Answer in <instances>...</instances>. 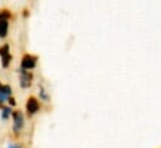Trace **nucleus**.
<instances>
[{
	"instance_id": "1",
	"label": "nucleus",
	"mask_w": 161,
	"mask_h": 148,
	"mask_svg": "<svg viewBox=\"0 0 161 148\" xmlns=\"http://www.w3.org/2000/svg\"><path fill=\"white\" fill-rule=\"evenodd\" d=\"M11 118H13V132L15 136H19L21 133V131L24 130V126H25L24 113L20 110H15L11 113Z\"/></svg>"
},
{
	"instance_id": "2",
	"label": "nucleus",
	"mask_w": 161,
	"mask_h": 148,
	"mask_svg": "<svg viewBox=\"0 0 161 148\" xmlns=\"http://www.w3.org/2000/svg\"><path fill=\"white\" fill-rule=\"evenodd\" d=\"M25 108H26V113H28L29 117L34 116L35 113H38L39 110H40V102H39V100L35 96H29L28 100H26Z\"/></svg>"
},
{
	"instance_id": "3",
	"label": "nucleus",
	"mask_w": 161,
	"mask_h": 148,
	"mask_svg": "<svg viewBox=\"0 0 161 148\" xmlns=\"http://www.w3.org/2000/svg\"><path fill=\"white\" fill-rule=\"evenodd\" d=\"M19 74H20V87L21 88H29L31 86V81H33V74L24 70V69H20L18 70Z\"/></svg>"
},
{
	"instance_id": "4",
	"label": "nucleus",
	"mask_w": 161,
	"mask_h": 148,
	"mask_svg": "<svg viewBox=\"0 0 161 148\" xmlns=\"http://www.w3.org/2000/svg\"><path fill=\"white\" fill-rule=\"evenodd\" d=\"M36 62H38V57L36 56H33V55L26 54L23 57V60H21V69H24L26 71L33 70L36 66Z\"/></svg>"
},
{
	"instance_id": "5",
	"label": "nucleus",
	"mask_w": 161,
	"mask_h": 148,
	"mask_svg": "<svg viewBox=\"0 0 161 148\" xmlns=\"http://www.w3.org/2000/svg\"><path fill=\"white\" fill-rule=\"evenodd\" d=\"M11 113H13V110H11L10 106H3L1 107V114H0V117H1L3 121H8L10 118V116H11Z\"/></svg>"
},
{
	"instance_id": "6",
	"label": "nucleus",
	"mask_w": 161,
	"mask_h": 148,
	"mask_svg": "<svg viewBox=\"0 0 161 148\" xmlns=\"http://www.w3.org/2000/svg\"><path fill=\"white\" fill-rule=\"evenodd\" d=\"M8 29H9V23L6 20L0 21V37H5L8 35Z\"/></svg>"
},
{
	"instance_id": "7",
	"label": "nucleus",
	"mask_w": 161,
	"mask_h": 148,
	"mask_svg": "<svg viewBox=\"0 0 161 148\" xmlns=\"http://www.w3.org/2000/svg\"><path fill=\"white\" fill-rule=\"evenodd\" d=\"M0 93L4 95V96H6V97H10L11 93H13L11 86H10V85H1V87H0Z\"/></svg>"
},
{
	"instance_id": "8",
	"label": "nucleus",
	"mask_w": 161,
	"mask_h": 148,
	"mask_svg": "<svg viewBox=\"0 0 161 148\" xmlns=\"http://www.w3.org/2000/svg\"><path fill=\"white\" fill-rule=\"evenodd\" d=\"M39 96H40V100L45 101V102L50 101V95L46 92V90H45L41 85H39Z\"/></svg>"
},
{
	"instance_id": "9",
	"label": "nucleus",
	"mask_w": 161,
	"mask_h": 148,
	"mask_svg": "<svg viewBox=\"0 0 161 148\" xmlns=\"http://www.w3.org/2000/svg\"><path fill=\"white\" fill-rule=\"evenodd\" d=\"M10 61H11V55H6V56L1 57V65H3V67L6 69L9 66V64H10Z\"/></svg>"
},
{
	"instance_id": "10",
	"label": "nucleus",
	"mask_w": 161,
	"mask_h": 148,
	"mask_svg": "<svg viewBox=\"0 0 161 148\" xmlns=\"http://www.w3.org/2000/svg\"><path fill=\"white\" fill-rule=\"evenodd\" d=\"M6 55H10L9 45H8V44H5L4 46H1V47H0V56H1V57H4V56H6Z\"/></svg>"
},
{
	"instance_id": "11",
	"label": "nucleus",
	"mask_w": 161,
	"mask_h": 148,
	"mask_svg": "<svg viewBox=\"0 0 161 148\" xmlns=\"http://www.w3.org/2000/svg\"><path fill=\"white\" fill-rule=\"evenodd\" d=\"M10 16H11V13L9 11V10H3L1 13H0V21L1 20H9L10 19Z\"/></svg>"
},
{
	"instance_id": "12",
	"label": "nucleus",
	"mask_w": 161,
	"mask_h": 148,
	"mask_svg": "<svg viewBox=\"0 0 161 148\" xmlns=\"http://www.w3.org/2000/svg\"><path fill=\"white\" fill-rule=\"evenodd\" d=\"M8 103H9L10 107H15V106H16V100H15L13 96H10V97L8 98Z\"/></svg>"
},
{
	"instance_id": "13",
	"label": "nucleus",
	"mask_w": 161,
	"mask_h": 148,
	"mask_svg": "<svg viewBox=\"0 0 161 148\" xmlns=\"http://www.w3.org/2000/svg\"><path fill=\"white\" fill-rule=\"evenodd\" d=\"M8 98L9 97H6V96H4V95L0 93V107L5 106V102H8Z\"/></svg>"
},
{
	"instance_id": "14",
	"label": "nucleus",
	"mask_w": 161,
	"mask_h": 148,
	"mask_svg": "<svg viewBox=\"0 0 161 148\" xmlns=\"http://www.w3.org/2000/svg\"><path fill=\"white\" fill-rule=\"evenodd\" d=\"M6 148H15V145H14V143H9V145L6 146Z\"/></svg>"
},
{
	"instance_id": "15",
	"label": "nucleus",
	"mask_w": 161,
	"mask_h": 148,
	"mask_svg": "<svg viewBox=\"0 0 161 148\" xmlns=\"http://www.w3.org/2000/svg\"><path fill=\"white\" fill-rule=\"evenodd\" d=\"M15 148H23V147H21L20 145H15Z\"/></svg>"
},
{
	"instance_id": "16",
	"label": "nucleus",
	"mask_w": 161,
	"mask_h": 148,
	"mask_svg": "<svg viewBox=\"0 0 161 148\" xmlns=\"http://www.w3.org/2000/svg\"><path fill=\"white\" fill-rule=\"evenodd\" d=\"M0 87H1V82H0Z\"/></svg>"
}]
</instances>
